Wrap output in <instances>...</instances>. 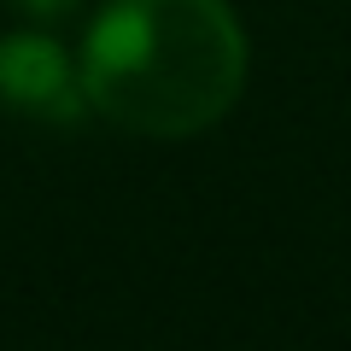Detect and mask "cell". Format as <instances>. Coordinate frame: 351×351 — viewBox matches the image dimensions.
Here are the masks:
<instances>
[{
  "instance_id": "1",
  "label": "cell",
  "mask_w": 351,
  "mask_h": 351,
  "mask_svg": "<svg viewBox=\"0 0 351 351\" xmlns=\"http://www.w3.org/2000/svg\"><path fill=\"white\" fill-rule=\"evenodd\" d=\"M76 71L106 123L182 141L240 100L246 36L223 0H112Z\"/></svg>"
},
{
  "instance_id": "2",
  "label": "cell",
  "mask_w": 351,
  "mask_h": 351,
  "mask_svg": "<svg viewBox=\"0 0 351 351\" xmlns=\"http://www.w3.org/2000/svg\"><path fill=\"white\" fill-rule=\"evenodd\" d=\"M0 106L36 123H76L88 106L82 71L47 36H6L0 41Z\"/></svg>"
},
{
  "instance_id": "3",
  "label": "cell",
  "mask_w": 351,
  "mask_h": 351,
  "mask_svg": "<svg viewBox=\"0 0 351 351\" xmlns=\"http://www.w3.org/2000/svg\"><path fill=\"white\" fill-rule=\"evenodd\" d=\"M18 6H24L29 18H64V12L76 6V0H18Z\"/></svg>"
}]
</instances>
